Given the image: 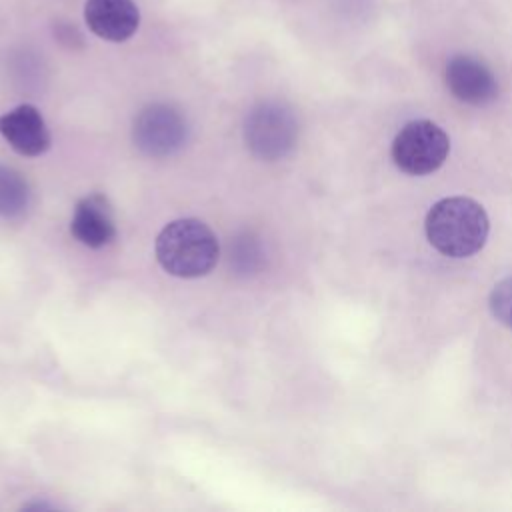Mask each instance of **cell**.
Wrapping results in <instances>:
<instances>
[{"label": "cell", "instance_id": "obj_7", "mask_svg": "<svg viewBox=\"0 0 512 512\" xmlns=\"http://www.w3.org/2000/svg\"><path fill=\"white\" fill-rule=\"evenodd\" d=\"M0 134L22 156H40L50 148V132L36 106L20 104L0 116Z\"/></svg>", "mask_w": 512, "mask_h": 512}, {"label": "cell", "instance_id": "obj_11", "mask_svg": "<svg viewBox=\"0 0 512 512\" xmlns=\"http://www.w3.org/2000/svg\"><path fill=\"white\" fill-rule=\"evenodd\" d=\"M230 264L240 274H252L262 266V250H260L258 240L252 234L246 232L234 240Z\"/></svg>", "mask_w": 512, "mask_h": 512}, {"label": "cell", "instance_id": "obj_8", "mask_svg": "<svg viewBox=\"0 0 512 512\" xmlns=\"http://www.w3.org/2000/svg\"><path fill=\"white\" fill-rule=\"evenodd\" d=\"M84 20L102 40L124 42L140 24V10L134 0H86Z\"/></svg>", "mask_w": 512, "mask_h": 512}, {"label": "cell", "instance_id": "obj_12", "mask_svg": "<svg viewBox=\"0 0 512 512\" xmlns=\"http://www.w3.org/2000/svg\"><path fill=\"white\" fill-rule=\"evenodd\" d=\"M490 310L498 322L512 328V276L500 280L490 292Z\"/></svg>", "mask_w": 512, "mask_h": 512}, {"label": "cell", "instance_id": "obj_9", "mask_svg": "<svg viewBox=\"0 0 512 512\" xmlns=\"http://www.w3.org/2000/svg\"><path fill=\"white\" fill-rule=\"evenodd\" d=\"M70 232L88 248H102L110 244L116 236V226L108 198L102 194L84 196L74 208Z\"/></svg>", "mask_w": 512, "mask_h": 512}, {"label": "cell", "instance_id": "obj_10", "mask_svg": "<svg viewBox=\"0 0 512 512\" xmlns=\"http://www.w3.org/2000/svg\"><path fill=\"white\" fill-rule=\"evenodd\" d=\"M30 206V186L26 178L6 166L0 164V216L2 218H20L26 214Z\"/></svg>", "mask_w": 512, "mask_h": 512}, {"label": "cell", "instance_id": "obj_5", "mask_svg": "<svg viewBox=\"0 0 512 512\" xmlns=\"http://www.w3.org/2000/svg\"><path fill=\"white\" fill-rule=\"evenodd\" d=\"M188 136L184 116L170 104L144 106L132 124V140L140 152L154 158H164L178 152Z\"/></svg>", "mask_w": 512, "mask_h": 512}, {"label": "cell", "instance_id": "obj_2", "mask_svg": "<svg viewBox=\"0 0 512 512\" xmlns=\"http://www.w3.org/2000/svg\"><path fill=\"white\" fill-rule=\"evenodd\" d=\"M158 264L178 278L206 276L218 262L220 244L216 234L196 218L168 222L154 244Z\"/></svg>", "mask_w": 512, "mask_h": 512}, {"label": "cell", "instance_id": "obj_6", "mask_svg": "<svg viewBox=\"0 0 512 512\" xmlns=\"http://www.w3.org/2000/svg\"><path fill=\"white\" fill-rule=\"evenodd\" d=\"M446 86L448 90L466 104L484 106L498 96V82L490 68L466 54H458L446 64Z\"/></svg>", "mask_w": 512, "mask_h": 512}, {"label": "cell", "instance_id": "obj_3", "mask_svg": "<svg viewBox=\"0 0 512 512\" xmlns=\"http://www.w3.org/2000/svg\"><path fill=\"white\" fill-rule=\"evenodd\" d=\"M244 142L260 160H280L298 142V120L292 108L278 100L258 102L244 120Z\"/></svg>", "mask_w": 512, "mask_h": 512}, {"label": "cell", "instance_id": "obj_4", "mask_svg": "<svg viewBox=\"0 0 512 512\" xmlns=\"http://www.w3.org/2000/svg\"><path fill=\"white\" fill-rule=\"evenodd\" d=\"M390 152L402 172L422 176L444 164L450 152V138L430 120H412L400 128Z\"/></svg>", "mask_w": 512, "mask_h": 512}, {"label": "cell", "instance_id": "obj_1", "mask_svg": "<svg viewBox=\"0 0 512 512\" xmlns=\"http://www.w3.org/2000/svg\"><path fill=\"white\" fill-rule=\"evenodd\" d=\"M428 242L444 256L466 258L476 254L488 236L484 208L466 196L438 200L426 214Z\"/></svg>", "mask_w": 512, "mask_h": 512}]
</instances>
